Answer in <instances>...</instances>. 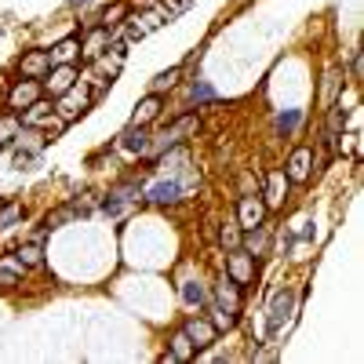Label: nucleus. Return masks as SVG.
Here are the masks:
<instances>
[{
  "mask_svg": "<svg viewBox=\"0 0 364 364\" xmlns=\"http://www.w3.org/2000/svg\"><path fill=\"white\" fill-rule=\"evenodd\" d=\"M91 102H95V95H91V84L87 80H77L70 91H63V95H58V120H66V124H70V120H77Z\"/></svg>",
  "mask_w": 364,
  "mask_h": 364,
  "instance_id": "3",
  "label": "nucleus"
},
{
  "mask_svg": "<svg viewBox=\"0 0 364 364\" xmlns=\"http://www.w3.org/2000/svg\"><path fill=\"white\" fill-rule=\"evenodd\" d=\"M77 55H80V41H77V37H66V41H58V44L51 48V63H55V66H73Z\"/></svg>",
  "mask_w": 364,
  "mask_h": 364,
  "instance_id": "25",
  "label": "nucleus"
},
{
  "mask_svg": "<svg viewBox=\"0 0 364 364\" xmlns=\"http://www.w3.org/2000/svg\"><path fill=\"white\" fill-rule=\"evenodd\" d=\"M182 331H186V336H190V343L197 346V353H200L204 346H211V343L219 339V328L211 324L208 317H190L186 324H182Z\"/></svg>",
  "mask_w": 364,
  "mask_h": 364,
  "instance_id": "16",
  "label": "nucleus"
},
{
  "mask_svg": "<svg viewBox=\"0 0 364 364\" xmlns=\"http://www.w3.org/2000/svg\"><path fill=\"white\" fill-rule=\"evenodd\" d=\"M142 200L157 204V208H171V204H178V200H182L178 178H157V182H149V186H142Z\"/></svg>",
  "mask_w": 364,
  "mask_h": 364,
  "instance_id": "7",
  "label": "nucleus"
},
{
  "mask_svg": "<svg viewBox=\"0 0 364 364\" xmlns=\"http://www.w3.org/2000/svg\"><path fill=\"white\" fill-rule=\"evenodd\" d=\"M135 200L132 197H124V193H117V190H109L102 200H99V208H102V215H109V219H120V215H128V208H132Z\"/></svg>",
  "mask_w": 364,
  "mask_h": 364,
  "instance_id": "26",
  "label": "nucleus"
},
{
  "mask_svg": "<svg viewBox=\"0 0 364 364\" xmlns=\"http://www.w3.org/2000/svg\"><path fill=\"white\" fill-rule=\"evenodd\" d=\"M288 175H284V168H277V171H269L266 175V182H262V197H266V208H281L284 204V197H288Z\"/></svg>",
  "mask_w": 364,
  "mask_h": 364,
  "instance_id": "17",
  "label": "nucleus"
},
{
  "mask_svg": "<svg viewBox=\"0 0 364 364\" xmlns=\"http://www.w3.org/2000/svg\"><path fill=\"white\" fill-rule=\"evenodd\" d=\"M70 223H77V211H73L70 200L58 204L55 211H48V215H44V230H48V233H51V230H63V226H70Z\"/></svg>",
  "mask_w": 364,
  "mask_h": 364,
  "instance_id": "27",
  "label": "nucleus"
},
{
  "mask_svg": "<svg viewBox=\"0 0 364 364\" xmlns=\"http://www.w3.org/2000/svg\"><path fill=\"white\" fill-rule=\"evenodd\" d=\"M128 15H132V8H128V4H120V0H117V4H106V8H102V15H99V26H106V29H120Z\"/></svg>",
  "mask_w": 364,
  "mask_h": 364,
  "instance_id": "28",
  "label": "nucleus"
},
{
  "mask_svg": "<svg viewBox=\"0 0 364 364\" xmlns=\"http://www.w3.org/2000/svg\"><path fill=\"white\" fill-rule=\"evenodd\" d=\"M41 95H44V84L22 77V80H15V87L8 91V109H18V113H22L26 106H33Z\"/></svg>",
  "mask_w": 364,
  "mask_h": 364,
  "instance_id": "13",
  "label": "nucleus"
},
{
  "mask_svg": "<svg viewBox=\"0 0 364 364\" xmlns=\"http://www.w3.org/2000/svg\"><path fill=\"white\" fill-rule=\"evenodd\" d=\"M208 314H211L208 321L215 324L219 331H230V328H237V324H240V314H233V310H219V306H211V302H208Z\"/></svg>",
  "mask_w": 364,
  "mask_h": 364,
  "instance_id": "33",
  "label": "nucleus"
},
{
  "mask_svg": "<svg viewBox=\"0 0 364 364\" xmlns=\"http://www.w3.org/2000/svg\"><path fill=\"white\" fill-rule=\"evenodd\" d=\"M44 80H48V91L58 99L63 91H70V87L77 84V66H51Z\"/></svg>",
  "mask_w": 364,
  "mask_h": 364,
  "instance_id": "20",
  "label": "nucleus"
},
{
  "mask_svg": "<svg viewBox=\"0 0 364 364\" xmlns=\"http://www.w3.org/2000/svg\"><path fill=\"white\" fill-rule=\"evenodd\" d=\"M22 124H18V117H0V149H8L11 146V139H15V132H18Z\"/></svg>",
  "mask_w": 364,
  "mask_h": 364,
  "instance_id": "34",
  "label": "nucleus"
},
{
  "mask_svg": "<svg viewBox=\"0 0 364 364\" xmlns=\"http://www.w3.org/2000/svg\"><path fill=\"white\" fill-rule=\"evenodd\" d=\"M178 295H182V302H186V306H197V310H208V302H211V291H208V284H200V281L178 284Z\"/></svg>",
  "mask_w": 364,
  "mask_h": 364,
  "instance_id": "23",
  "label": "nucleus"
},
{
  "mask_svg": "<svg viewBox=\"0 0 364 364\" xmlns=\"http://www.w3.org/2000/svg\"><path fill=\"white\" fill-rule=\"evenodd\" d=\"M26 219V208L18 200H0V230H11Z\"/></svg>",
  "mask_w": 364,
  "mask_h": 364,
  "instance_id": "31",
  "label": "nucleus"
},
{
  "mask_svg": "<svg viewBox=\"0 0 364 364\" xmlns=\"http://www.w3.org/2000/svg\"><path fill=\"white\" fill-rule=\"evenodd\" d=\"M190 4H193V0H157V11H161V15H164V22H168V18H178Z\"/></svg>",
  "mask_w": 364,
  "mask_h": 364,
  "instance_id": "35",
  "label": "nucleus"
},
{
  "mask_svg": "<svg viewBox=\"0 0 364 364\" xmlns=\"http://www.w3.org/2000/svg\"><path fill=\"white\" fill-rule=\"evenodd\" d=\"M324 113H328V120H324V149H328V154H336L339 139H343V132H346V124H350V109L343 106V95L331 102Z\"/></svg>",
  "mask_w": 364,
  "mask_h": 364,
  "instance_id": "6",
  "label": "nucleus"
},
{
  "mask_svg": "<svg viewBox=\"0 0 364 364\" xmlns=\"http://www.w3.org/2000/svg\"><path fill=\"white\" fill-rule=\"evenodd\" d=\"M295 302H299V291L295 288H277L273 291V299H269V331L277 336V331H284L288 324H291V317H295Z\"/></svg>",
  "mask_w": 364,
  "mask_h": 364,
  "instance_id": "4",
  "label": "nucleus"
},
{
  "mask_svg": "<svg viewBox=\"0 0 364 364\" xmlns=\"http://www.w3.org/2000/svg\"><path fill=\"white\" fill-rule=\"evenodd\" d=\"M211 306L240 314V284L230 277V273H223V277L215 281V288H211Z\"/></svg>",
  "mask_w": 364,
  "mask_h": 364,
  "instance_id": "12",
  "label": "nucleus"
},
{
  "mask_svg": "<svg viewBox=\"0 0 364 364\" xmlns=\"http://www.w3.org/2000/svg\"><path fill=\"white\" fill-rule=\"evenodd\" d=\"M299 124H302V109H281L277 117H273V132L284 135V139H288Z\"/></svg>",
  "mask_w": 364,
  "mask_h": 364,
  "instance_id": "29",
  "label": "nucleus"
},
{
  "mask_svg": "<svg viewBox=\"0 0 364 364\" xmlns=\"http://www.w3.org/2000/svg\"><path fill=\"white\" fill-rule=\"evenodd\" d=\"M360 70H364L360 66V51H353V58H350V80L353 84H360Z\"/></svg>",
  "mask_w": 364,
  "mask_h": 364,
  "instance_id": "39",
  "label": "nucleus"
},
{
  "mask_svg": "<svg viewBox=\"0 0 364 364\" xmlns=\"http://www.w3.org/2000/svg\"><path fill=\"white\" fill-rule=\"evenodd\" d=\"M120 37V29H106V26H87L84 29V37H80V58H84V63H95V58L113 44Z\"/></svg>",
  "mask_w": 364,
  "mask_h": 364,
  "instance_id": "5",
  "label": "nucleus"
},
{
  "mask_svg": "<svg viewBox=\"0 0 364 364\" xmlns=\"http://www.w3.org/2000/svg\"><path fill=\"white\" fill-rule=\"evenodd\" d=\"M164 117V95H157V91H149V95L135 106V113H132V124H154V120H161Z\"/></svg>",
  "mask_w": 364,
  "mask_h": 364,
  "instance_id": "18",
  "label": "nucleus"
},
{
  "mask_svg": "<svg viewBox=\"0 0 364 364\" xmlns=\"http://www.w3.org/2000/svg\"><path fill=\"white\" fill-rule=\"evenodd\" d=\"M186 99H190L197 109H204V106H215V102H219L215 87H211L208 80H190V87H186Z\"/></svg>",
  "mask_w": 364,
  "mask_h": 364,
  "instance_id": "24",
  "label": "nucleus"
},
{
  "mask_svg": "<svg viewBox=\"0 0 364 364\" xmlns=\"http://www.w3.org/2000/svg\"><path fill=\"white\" fill-rule=\"evenodd\" d=\"M48 146V135H41V128H18L11 139V154H15V168H29L37 164Z\"/></svg>",
  "mask_w": 364,
  "mask_h": 364,
  "instance_id": "2",
  "label": "nucleus"
},
{
  "mask_svg": "<svg viewBox=\"0 0 364 364\" xmlns=\"http://www.w3.org/2000/svg\"><path fill=\"white\" fill-rule=\"evenodd\" d=\"M161 26H164V15L154 8V11H142V15H128L120 29H124V37H128V44H132V41L149 37V33H154V29H161Z\"/></svg>",
  "mask_w": 364,
  "mask_h": 364,
  "instance_id": "9",
  "label": "nucleus"
},
{
  "mask_svg": "<svg viewBox=\"0 0 364 364\" xmlns=\"http://www.w3.org/2000/svg\"><path fill=\"white\" fill-rule=\"evenodd\" d=\"M255 269H259V266H255V255H248L245 248L226 252V273H230V277H233L240 288L255 281Z\"/></svg>",
  "mask_w": 364,
  "mask_h": 364,
  "instance_id": "10",
  "label": "nucleus"
},
{
  "mask_svg": "<svg viewBox=\"0 0 364 364\" xmlns=\"http://www.w3.org/2000/svg\"><path fill=\"white\" fill-rule=\"evenodd\" d=\"M149 128L146 124H128L124 132H120V139H117V149L120 154H132V157H146L149 154Z\"/></svg>",
  "mask_w": 364,
  "mask_h": 364,
  "instance_id": "11",
  "label": "nucleus"
},
{
  "mask_svg": "<svg viewBox=\"0 0 364 364\" xmlns=\"http://www.w3.org/2000/svg\"><path fill=\"white\" fill-rule=\"evenodd\" d=\"M18 284H22L18 273H11L8 266H0V288H18Z\"/></svg>",
  "mask_w": 364,
  "mask_h": 364,
  "instance_id": "38",
  "label": "nucleus"
},
{
  "mask_svg": "<svg viewBox=\"0 0 364 364\" xmlns=\"http://www.w3.org/2000/svg\"><path fill=\"white\" fill-rule=\"evenodd\" d=\"M314 149L310 146H295L291 149V157H288V164H284V175H288V182H306L310 175H314Z\"/></svg>",
  "mask_w": 364,
  "mask_h": 364,
  "instance_id": "14",
  "label": "nucleus"
},
{
  "mask_svg": "<svg viewBox=\"0 0 364 364\" xmlns=\"http://www.w3.org/2000/svg\"><path fill=\"white\" fill-rule=\"evenodd\" d=\"M266 215H269V208H266L262 197H255V193H245V197H240V204H237V226H240V230L262 226Z\"/></svg>",
  "mask_w": 364,
  "mask_h": 364,
  "instance_id": "8",
  "label": "nucleus"
},
{
  "mask_svg": "<svg viewBox=\"0 0 364 364\" xmlns=\"http://www.w3.org/2000/svg\"><path fill=\"white\" fill-rule=\"evenodd\" d=\"M55 63H51V51H26L22 58H18V73L22 77H29V80H44L48 77V70H51Z\"/></svg>",
  "mask_w": 364,
  "mask_h": 364,
  "instance_id": "15",
  "label": "nucleus"
},
{
  "mask_svg": "<svg viewBox=\"0 0 364 364\" xmlns=\"http://www.w3.org/2000/svg\"><path fill=\"white\" fill-rule=\"evenodd\" d=\"M240 237H245V230H240V226H223L219 230V245L226 252H233V248H240Z\"/></svg>",
  "mask_w": 364,
  "mask_h": 364,
  "instance_id": "36",
  "label": "nucleus"
},
{
  "mask_svg": "<svg viewBox=\"0 0 364 364\" xmlns=\"http://www.w3.org/2000/svg\"><path fill=\"white\" fill-rule=\"evenodd\" d=\"M70 204H73V211H77V219H87L91 211H95V193H84V197H73Z\"/></svg>",
  "mask_w": 364,
  "mask_h": 364,
  "instance_id": "37",
  "label": "nucleus"
},
{
  "mask_svg": "<svg viewBox=\"0 0 364 364\" xmlns=\"http://www.w3.org/2000/svg\"><path fill=\"white\" fill-rule=\"evenodd\" d=\"M91 0H70V8H87Z\"/></svg>",
  "mask_w": 364,
  "mask_h": 364,
  "instance_id": "40",
  "label": "nucleus"
},
{
  "mask_svg": "<svg viewBox=\"0 0 364 364\" xmlns=\"http://www.w3.org/2000/svg\"><path fill=\"white\" fill-rule=\"evenodd\" d=\"M240 248H245L248 255H266V248H269V226L262 223V226H255V230H245V237H240Z\"/></svg>",
  "mask_w": 364,
  "mask_h": 364,
  "instance_id": "21",
  "label": "nucleus"
},
{
  "mask_svg": "<svg viewBox=\"0 0 364 364\" xmlns=\"http://www.w3.org/2000/svg\"><path fill=\"white\" fill-rule=\"evenodd\" d=\"M15 255H18L29 269H41V266H44V248L37 245V240H26V245H18V252H15Z\"/></svg>",
  "mask_w": 364,
  "mask_h": 364,
  "instance_id": "32",
  "label": "nucleus"
},
{
  "mask_svg": "<svg viewBox=\"0 0 364 364\" xmlns=\"http://www.w3.org/2000/svg\"><path fill=\"white\" fill-rule=\"evenodd\" d=\"M182 73H186V66H182V63H178V66H171V70H164V73H157L154 80H149V91L164 95V91H171V87L178 84V77H182Z\"/></svg>",
  "mask_w": 364,
  "mask_h": 364,
  "instance_id": "30",
  "label": "nucleus"
},
{
  "mask_svg": "<svg viewBox=\"0 0 364 364\" xmlns=\"http://www.w3.org/2000/svg\"><path fill=\"white\" fill-rule=\"evenodd\" d=\"M343 80H346L343 66H328L324 70V77H321V109H328L331 102L343 95Z\"/></svg>",
  "mask_w": 364,
  "mask_h": 364,
  "instance_id": "19",
  "label": "nucleus"
},
{
  "mask_svg": "<svg viewBox=\"0 0 364 364\" xmlns=\"http://www.w3.org/2000/svg\"><path fill=\"white\" fill-rule=\"evenodd\" d=\"M197 132H200V117H197V113H182V117L171 120V124H168L157 139H149V154H146V157H161L164 149L182 146L186 139H193Z\"/></svg>",
  "mask_w": 364,
  "mask_h": 364,
  "instance_id": "1",
  "label": "nucleus"
},
{
  "mask_svg": "<svg viewBox=\"0 0 364 364\" xmlns=\"http://www.w3.org/2000/svg\"><path fill=\"white\" fill-rule=\"evenodd\" d=\"M197 357V346L190 343V336H186V331H175V336L168 339V357L164 360H193Z\"/></svg>",
  "mask_w": 364,
  "mask_h": 364,
  "instance_id": "22",
  "label": "nucleus"
}]
</instances>
